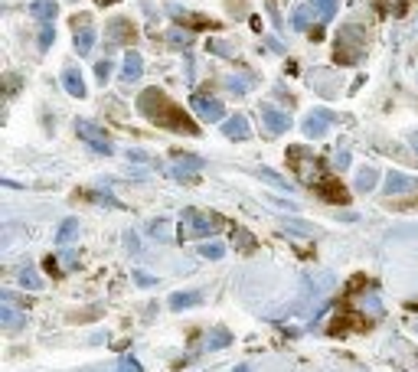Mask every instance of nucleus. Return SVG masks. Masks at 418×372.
I'll list each match as a JSON object with an SVG mask.
<instances>
[{"instance_id": "obj_1", "label": "nucleus", "mask_w": 418, "mask_h": 372, "mask_svg": "<svg viewBox=\"0 0 418 372\" xmlns=\"http://www.w3.org/2000/svg\"><path fill=\"white\" fill-rule=\"evenodd\" d=\"M138 111L147 118L150 124H157V128H163V131L186 134V138H196V134H200V124H196L177 102H170L167 92H161V88H144L138 95Z\"/></svg>"}, {"instance_id": "obj_2", "label": "nucleus", "mask_w": 418, "mask_h": 372, "mask_svg": "<svg viewBox=\"0 0 418 372\" xmlns=\"http://www.w3.org/2000/svg\"><path fill=\"white\" fill-rule=\"evenodd\" d=\"M366 53V30L360 23H350V26H340L337 33V63L344 65H356Z\"/></svg>"}, {"instance_id": "obj_3", "label": "nucleus", "mask_w": 418, "mask_h": 372, "mask_svg": "<svg viewBox=\"0 0 418 372\" xmlns=\"http://www.w3.org/2000/svg\"><path fill=\"white\" fill-rule=\"evenodd\" d=\"M288 160H291V167H294V173L300 177V183H307L311 190H317L321 193V186L330 177H323V170H321V160L314 157L311 150H304V147H288Z\"/></svg>"}, {"instance_id": "obj_4", "label": "nucleus", "mask_w": 418, "mask_h": 372, "mask_svg": "<svg viewBox=\"0 0 418 372\" xmlns=\"http://www.w3.org/2000/svg\"><path fill=\"white\" fill-rule=\"evenodd\" d=\"M216 219L213 216L200 213V209H183V219H180V235L183 238H206V235L216 232Z\"/></svg>"}, {"instance_id": "obj_5", "label": "nucleus", "mask_w": 418, "mask_h": 372, "mask_svg": "<svg viewBox=\"0 0 418 372\" xmlns=\"http://www.w3.org/2000/svg\"><path fill=\"white\" fill-rule=\"evenodd\" d=\"M75 131H79V138L86 140L92 150H98V154H105V157H111L115 154V147H111V140H108V134L98 124H92V121H75Z\"/></svg>"}, {"instance_id": "obj_6", "label": "nucleus", "mask_w": 418, "mask_h": 372, "mask_svg": "<svg viewBox=\"0 0 418 372\" xmlns=\"http://www.w3.org/2000/svg\"><path fill=\"white\" fill-rule=\"evenodd\" d=\"M138 40V30L131 26V20L118 17V20H111L105 26V49H115V46H131Z\"/></svg>"}, {"instance_id": "obj_7", "label": "nucleus", "mask_w": 418, "mask_h": 372, "mask_svg": "<svg viewBox=\"0 0 418 372\" xmlns=\"http://www.w3.org/2000/svg\"><path fill=\"white\" fill-rule=\"evenodd\" d=\"M337 121H340V115H333L330 108H314V115L304 118V124H300V128H304V134H307V138H323V134H327V128H330V124H337Z\"/></svg>"}, {"instance_id": "obj_8", "label": "nucleus", "mask_w": 418, "mask_h": 372, "mask_svg": "<svg viewBox=\"0 0 418 372\" xmlns=\"http://www.w3.org/2000/svg\"><path fill=\"white\" fill-rule=\"evenodd\" d=\"M72 26H75V49L79 56H88L92 46H95V26H92V17L88 13H79L72 17Z\"/></svg>"}, {"instance_id": "obj_9", "label": "nucleus", "mask_w": 418, "mask_h": 372, "mask_svg": "<svg viewBox=\"0 0 418 372\" xmlns=\"http://www.w3.org/2000/svg\"><path fill=\"white\" fill-rule=\"evenodd\" d=\"M418 190V180L415 177H408V173H396V170H389L386 183H383V193H386L389 200L392 196H405V193H415Z\"/></svg>"}, {"instance_id": "obj_10", "label": "nucleus", "mask_w": 418, "mask_h": 372, "mask_svg": "<svg viewBox=\"0 0 418 372\" xmlns=\"http://www.w3.org/2000/svg\"><path fill=\"white\" fill-rule=\"evenodd\" d=\"M258 111H262V124H265L268 134H284V131L291 128V115H288V111H278L275 105H262Z\"/></svg>"}, {"instance_id": "obj_11", "label": "nucleus", "mask_w": 418, "mask_h": 372, "mask_svg": "<svg viewBox=\"0 0 418 372\" xmlns=\"http://www.w3.org/2000/svg\"><path fill=\"white\" fill-rule=\"evenodd\" d=\"M190 105H193V115L203 118V121H209V124H213V121H223V111H225V108L219 105L216 98H209V95H193V102H190Z\"/></svg>"}, {"instance_id": "obj_12", "label": "nucleus", "mask_w": 418, "mask_h": 372, "mask_svg": "<svg viewBox=\"0 0 418 372\" xmlns=\"http://www.w3.org/2000/svg\"><path fill=\"white\" fill-rule=\"evenodd\" d=\"M223 134L229 140H248V138H252V131H248V118L246 115H232L223 124Z\"/></svg>"}, {"instance_id": "obj_13", "label": "nucleus", "mask_w": 418, "mask_h": 372, "mask_svg": "<svg viewBox=\"0 0 418 372\" xmlns=\"http://www.w3.org/2000/svg\"><path fill=\"white\" fill-rule=\"evenodd\" d=\"M0 323H3V330H7V333H17V330L26 327V314L13 310L10 300H3V307H0Z\"/></svg>"}, {"instance_id": "obj_14", "label": "nucleus", "mask_w": 418, "mask_h": 372, "mask_svg": "<svg viewBox=\"0 0 418 372\" xmlns=\"http://www.w3.org/2000/svg\"><path fill=\"white\" fill-rule=\"evenodd\" d=\"M63 88H65V92H69L72 98H86V82H82V72H79L75 65H65Z\"/></svg>"}, {"instance_id": "obj_15", "label": "nucleus", "mask_w": 418, "mask_h": 372, "mask_svg": "<svg viewBox=\"0 0 418 372\" xmlns=\"http://www.w3.org/2000/svg\"><path fill=\"white\" fill-rule=\"evenodd\" d=\"M140 75H144V59H140V53H128L124 63H121V79H124V82H138Z\"/></svg>"}, {"instance_id": "obj_16", "label": "nucleus", "mask_w": 418, "mask_h": 372, "mask_svg": "<svg viewBox=\"0 0 418 372\" xmlns=\"http://www.w3.org/2000/svg\"><path fill=\"white\" fill-rule=\"evenodd\" d=\"M170 310H186V307H196V304H203V294L200 291H177V294H170Z\"/></svg>"}, {"instance_id": "obj_17", "label": "nucleus", "mask_w": 418, "mask_h": 372, "mask_svg": "<svg viewBox=\"0 0 418 372\" xmlns=\"http://www.w3.org/2000/svg\"><path fill=\"white\" fill-rule=\"evenodd\" d=\"M56 13H59L56 0H33L30 3V17H36V20H43V23H53Z\"/></svg>"}, {"instance_id": "obj_18", "label": "nucleus", "mask_w": 418, "mask_h": 372, "mask_svg": "<svg viewBox=\"0 0 418 372\" xmlns=\"http://www.w3.org/2000/svg\"><path fill=\"white\" fill-rule=\"evenodd\" d=\"M170 17H173V20H180V23H193L196 30H203V26H216L213 20H206V17H196V13L183 10V7H170Z\"/></svg>"}, {"instance_id": "obj_19", "label": "nucleus", "mask_w": 418, "mask_h": 372, "mask_svg": "<svg viewBox=\"0 0 418 372\" xmlns=\"http://www.w3.org/2000/svg\"><path fill=\"white\" fill-rule=\"evenodd\" d=\"M314 17H317V10H314L311 3H304V7H298V10L291 13V26H294V30H307Z\"/></svg>"}, {"instance_id": "obj_20", "label": "nucleus", "mask_w": 418, "mask_h": 372, "mask_svg": "<svg viewBox=\"0 0 418 372\" xmlns=\"http://www.w3.org/2000/svg\"><path fill=\"white\" fill-rule=\"evenodd\" d=\"M20 284H23V287H30V291H40V287H43V277H40V271H36V268L30 265V261H26V265L20 268Z\"/></svg>"}, {"instance_id": "obj_21", "label": "nucleus", "mask_w": 418, "mask_h": 372, "mask_svg": "<svg viewBox=\"0 0 418 372\" xmlns=\"http://www.w3.org/2000/svg\"><path fill=\"white\" fill-rule=\"evenodd\" d=\"M337 3H340V0H311V7L317 10V20H321V23H330L333 20Z\"/></svg>"}, {"instance_id": "obj_22", "label": "nucleus", "mask_w": 418, "mask_h": 372, "mask_svg": "<svg viewBox=\"0 0 418 372\" xmlns=\"http://www.w3.org/2000/svg\"><path fill=\"white\" fill-rule=\"evenodd\" d=\"M232 343V333L223 327H216L209 337H206V350H223V346H229Z\"/></svg>"}, {"instance_id": "obj_23", "label": "nucleus", "mask_w": 418, "mask_h": 372, "mask_svg": "<svg viewBox=\"0 0 418 372\" xmlns=\"http://www.w3.org/2000/svg\"><path fill=\"white\" fill-rule=\"evenodd\" d=\"M376 180H379V173H376L373 167H363V170L356 173V190H360V193L376 190Z\"/></svg>"}, {"instance_id": "obj_24", "label": "nucleus", "mask_w": 418, "mask_h": 372, "mask_svg": "<svg viewBox=\"0 0 418 372\" xmlns=\"http://www.w3.org/2000/svg\"><path fill=\"white\" fill-rule=\"evenodd\" d=\"M252 86H255V79H252V75H242V79L229 75V79H225V88H229L232 95H246V92H248Z\"/></svg>"}, {"instance_id": "obj_25", "label": "nucleus", "mask_w": 418, "mask_h": 372, "mask_svg": "<svg viewBox=\"0 0 418 372\" xmlns=\"http://www.w3.org/2000/svg\"><path fill=\"white\" fill-rule=\"evenodd\" d=\"M79 235V219H65L63 225H59V232H56V242L59 245H69Z\"/></svg>"}, {"instance_id": "obj_26", "label": "nucleus", "mask_w": 418, "mask_h": 372, "mask_svg": "<svg viewBox=\"0 0 418 372\" xmlns=\"http://www.w3.org/2000/svg\"><path fill=\"white\" fill-rule=\"evenodd\" d=\"M173 157H177V167H180V170H203V163H206V160L196 157V154H173Z\"/></svg>"}, {"instance_id": "obj_27", "label": "nucleus", "mask_w": 418, "mask_h": 372, "mask_svg": "<svg viewBox=\"0 0 418 372\" xmlns=\"http://www.w3.org/2000/svg\"><path fill=\"white\" fill-rule=\"evenodd\" d=\"M200 255H203V258H213V261H216V258L225 255V245H223V242H206V245H200Z\"/></svg>"}, {"instance_id": "obj_28", "label": "nucleus", "mask_w": 418, "mask_h": 372, "mask_svg": "<svg viewBox=\"0 0 418 372\" xmlns=\"http://www.w3.org/2000/svg\"><path fill=\"white\" fill-rule=\"evenodd\" d=\"M53 40H56V30H53V23H46L43 26V33H40V49H49V46H53Z\"/></svg>"}, {"instance_id": "obj_29", "label": "nucleus", "mask_w": 418, "mask_h": 372, "mask_svg": "<svg viewBox=\"0 0 418 372\" xmlns=\"http://www.w3.org/2000/svg\"><path fill=\"white\" fill-rule=\"evenodd\" d=\"M115 372H140V362L134 359V356H121V362H118V369Z\"/></svg>"}, {"instance_id": "obj_30", "label": "nucleus", "mask_w": 418, "mask_h": 372, "mask_svg": "<svg viewBox=\"0 0 418 372\" xmlns=\"http://www.w3.org/2000/svg\"><path fill=\"white\" fill-rule=\"evenodd\" d=\"M95 75H98V82H102V86H105V82H108V75H111V59H108V56H105V59H102V63L95 65Z\"/></svg>"}, {"instance_id": "obj_31", "label": "nucleus", "mask_w": 418, "mask_h": 372, "mask_svg": "<svg viewBox=\"0 0 418 372\" xmlns=\"http://www.w3.org/2000/svg\"><path fill=\"white\" fill-rule=\"evenodd\" d=\"M190 40H193V36H190V33L170 30V43H173V46H190Z\"/></svg>"}, {"instance_id": "obj_32", "label": "nucleus", "mask_w": 418, "mask_h": 372, "mask_svg": "<svg viewBox=\"0 0 418 372\" xmlns=\"http://www.w3.org/2000/svg\"><path fill=\"white\" fill-rule=\"evenodd\" d=\"M333 167H337V170H346V167H350V154H346V150H337V154H333Z\"/></svg>"}, {"instance_id": "obj_33", "label": "nucleus", "mask_w": 418, "mask_h": 372, "mask_svg": "<svg viewBox=\"0 0 418 372\" xmlns=\"http://www.w3.org/2000/svg\"><path fill=\"white\" fill-rule=\"evenodd\" d=\"M59 261H63V271H72V268L79 265V255H75V252H63Z\"/></svg>"}, {"instance_id": "obj_34", "label": "nucleus", "mask_w": 418, "mask_h": 372, "mask_svg": "<svg viewBox=\"0 0 418 372\" xmlns=\"http://www.w3.org/2000/svg\"><path fill=\"white\" fill-rule=\"evenodd\" d=\"M134 281H138L140 287H150V284H157V277H150V275H144V271H138V275H134Z\"/></svg>"}, {"instance_id": "obj_35", "label": "nucleus", "mask_w": 418, "mask_h": 372, "mask_svg": "<svg viewBox=\"0 0 418 372\" xmlns=\"http://www.w3.org/2000/svg\"><path fill=\"white\" fill-rule=\"evenodd\" d=\"M209 49H216L219 56H232V49H229V46H225V43H216V40L209 43Z\"/></svg>"}, {"instance_id": "obj_36", "label": "nucleus", "mask_w": 418, "mask_h": 372, "mask_svg": "<svg viewBox=\"0 0 418 372\" xmlns=\"http://www.w3.org/2000/svg\"><path fill=\"white\" fill-rule=\"evenodd\" d=\"M124 245H128L131 252H138V238H134V232H128V235H124Z\"/></svg>"}, {"instance_id": "obj_37", "label": "nucleus", "mask_w": 418, "mask_h": 372, "mask_svg": "<svg viewBox=\"0 0 418 372\" xmlns=\"http://www.w3.org/2000/svg\"><path fill=\"white\" fill-rule=\"evenodd\" d=\"M408 144H412V147H415V154H418V131H412V134H408Z\"/></svg>"}, {"instance_id": "obj_38", "label": "nucleus", "mask_w": 418, "mask_h": 372, "mask_svg": "<svg viewBox=\"0 0 418 372\" xmlns=\"http://www.w3.org/2000/svg\"><path fill=\"white\" fill-rule=\"evenodd\" d=\"M98 7H111V3H118V0H95Z\"/></svg>"}, {"instance_id": "obj_39", "label": "nucleus", "mask_w": 418, "mask_h": 372, "mask_svg": "<svg viewBox=\"0 0 418 372\" xmlns=\"http://www.w3.org/2000/svg\"><path fill=\"white\" fill-rule=\"evenodd\" d=\"M236 372H248V366H236Z\"/></svg>"}]
</instances>
